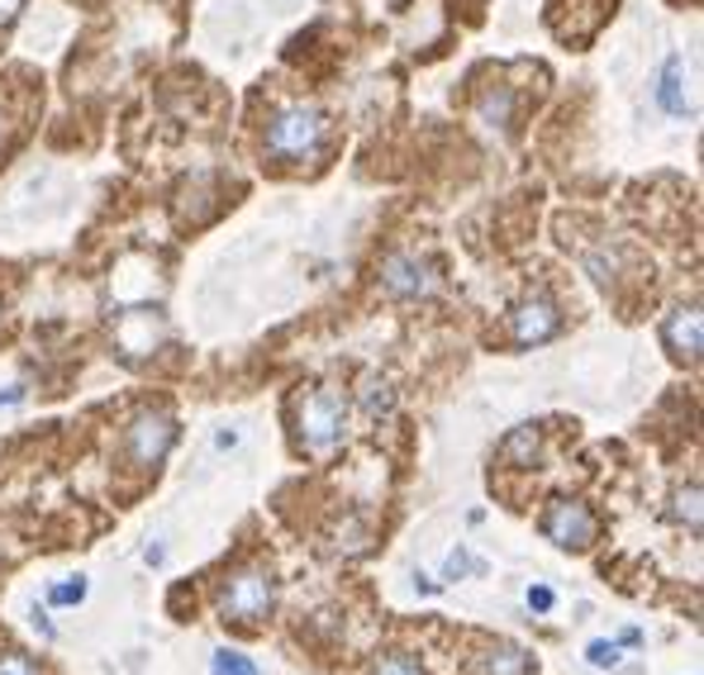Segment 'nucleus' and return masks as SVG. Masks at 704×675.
<instances>
[{
  "label": "nucleus",
  "mask_w": 704,
  "mask_h": 675,
  "mask_svg": "<svg viewBox=\"0 0 704 675\" xmlns=\"http://www.w3.org/2000/svg\"><path fill=\"white\" fill-rule=\"evenodd\" d=\"M296 428H300V443H306L310 453H329L348 428V399L339 391H329V385H314L296 409Z\"/></svg>",
  "instance_id": "f257e3e1"
},
{
  "label": "nucleus",
  "mask_w": 704,
  "mask_h": 675,
  "mask_svg": "<svg viewBox=\"0 0 704 675\" xmlns=\"http://www.w3.org/2000/svg\"><path fill=\"white\" fill-rule=\"evenodd\" d=\"M324 138V115L314 105H286L267 124V148L277 157H306Z\"/></svg>",
  "instance_id": "f03ea898"
},
{
  "label": "nucleus",
  "mask_w": 704,
  "mask_h": 675,
  "mask_svg": "<svg viewBox=\"0 0 704 675\" xmlns=\"http://www.w3.org/2000/svg\"><path fill=\"white\" fill-rule=\"evenodd\" d=\"M224 619L234 623H262L271 614V604H277V581H271L267 567H248L229 575V585H224Z\"/></svg>",
  "instance_id": "7ed1b4c3"
},
{
  "label": "nucleus",
  "mask_w": 704,
  "mask_h": 675,
  "mask_svg": "<svg viewBox=\"0 0 704 675\" xmlns=\"http://www.w3.org/2000/svg\"><path fill=\"white\" fill-rule=\"evenodd\" d=\"M542 538L552 542V548H562V552H586L590 542H596V513H590L581 500H552L548 509H542Z\"/></svg>",
  "instance_id": "20e7f679"
},
{
  "label": "nucleus",
  "mask_w": 704,
  "mask_h": 675,
  "mask_svg": "<svg viewBox=\"0 0 704 675\" xmlns=\"http://www.w3.org/2000/svg\"><path fill=\"white\" fill-rule=\"evenodd\" d=\"M381 291L391 300H424L438 291V271L420 252H391L381 262Z\"/></svg>",
  "instance_id": "39448f33"
},
{
  "label": "nucleus",
  "mask_w": 704,
  "mask_h": 675,
  "mask_svg": "<svg viewBox=\"0 0 704 675\" xmlns=\"http://www.w3.org/2000/svg\"><path fill=\"white\" fill-rule=\"evenodd\" d=\"M176 443V419L163 409H143L138 419L124 428V453H130V461L138 466H157Z\"/></svg>",
  "instance_id": "423d86ee"
},
{
  "label": "nucleus",
  "mask_w": 704,
  "mask_h": 675,
  "mask_svg": "<svg viewBox=\"0 0 704 675\" xmlns=\"http://www.w3.org/2000/svg\"><path fill=\"white\" fill-rule=\"evenodd\" d=\"M557 329H562V310H557V300L552 295H528L515 319H509V338H515L519 347H538V343H548V338H557Z\"/></svg>",
  "instance_id": "0eeeda50"
},
{
  "label": "nucleus",
  "mask_w": 704,
  "mask_h": 675,
  "mask_svg": "<svg viewBox=\"0 0 704 675\" xmlns=\"http://www.w3.org/2000/svg\"><path fill=\"white\" fill-rule=\"evenodd\" d=\"M662 343L671 347V357L695 366L700 362V347H704V324H700V310L695 304H681L662 319Z\"/></svg>",
  "instance_id": "6e6552de"
},
{
  "label": "nucleus",
  "mask_w": 704,
  "mask_h": 675,
  "mask_svg": "<svg viewBox=\"0 0 704 675\" xmlns=\"http://www.w3.org/2000/svg\"><path fill=\"white\" fill-rule=\"evenodd\" d=\"M658 101H662V110L666 115H691V101H685V58H676L671 53L666 62H662V76H658Z\"/></svg>",
  "instance_id": "1a4fd4ad"
},
{
  "label": "nucleus",
  "mask_w": 704,
  "mask_h": 675,
  "mask_svg": "<svg viewBox=\"0 0 704 675\" xmlns=\"http://www.w3.org/2000/svg\"><path fill=\"white\" fill-rule=\"evenodd\" d=\"M472 671H476V675H534V662H528V652L500 642V647H486L482 656H476Z\"/></svg>",
  "instance_id": "9d476101"
},
{
  "label": "nucleus",
  "mask_w": 704,
  "mask_h": 675,
  "mask_svg": "<svg viewBox=\"0 0 704 675\" xmlns=\"http://www.w3.org/2000/svg\"><path fill=\"white\" fill-rule=\"evenodd\" d=\"M538 453H542V433H538L534 424L515 428V433H509V438L500 443V457H505V461H515V466H534Z\"/></svg>",
  "instance_id": "9b49d317"
},
{
  "label": "nucleus",
  "mask_w": 704,
  "mask_h": 675,
  "mask_svg": "<svg viewBox=\"0 0 704 675\" xmlns=\"http://www.w3.org/2000/svg\"><path fill=\"white\" fill-rule=\"evenodd\" d=\"M476 115H482L490 128H509V120H515V91L509 86H495V91H486L482 101H476Z\"/></svg>",
  "instance_id": "f8f14e48"
},
{
  "label": "nucleus",
  "mask_w": 704,
  "mask_h": 675,
  "mask_svg": "<svg viewBox=\"0 0 704 675\" xmlns=\"http://www.w3.org/2000/svg\"><path fill=\"white\" fill-rule=\"evenodd\" d=\"M676 519L691 528V533H700V486H685V490H676Z\"/></svg>",
  "instance_id": "ddd939ff"
},
{
  "label": "nucleus",
  "mask_w": 704,
  "mask_h": 675,
  "mask_svg": "<svg viewBox=\"0 0 704 675\" xmlns=\"http://www.w3.org/2000/svg\"><path fill=\"white\" fill-rule=\"evenodd\" d=\"M372 675H424V666L414 662L410 652H386V656L376 662V671H372Z\"/></svg>",
  "instance_id": "4468645a"
},
{
  "label": "nucleus",
  "mask_w": 704,
  "mask_h": 675,
  "mask_svg": "<svg viewBox=\"0 0 704 675\" xmlns=\"http://www.w3.org/2000/svg\"><path fill=\"white\" fill-rule=\"evenodd\" d=\"M215 675H258V662H248L244 652H215Z\"/></svg>",
  "instance_id": "2eb2a0df"
},
{
  "label": "nucleus",
  "mask_w": 704,
  "mask_h": 675,
  "mask_svg": "<svg viewBox=\"0 0 704 675\" xmlns=\"http://www.w3.org/2000/svg\"><path fill=\"white\" fill-rule=\"evenodd\" d=\"M48 600L62 604V609H68V604H82V600H86V581H82V575H76V581H62V585L48 590Z\"/></svg>",
  "instance_id": "dca6fc26"
},
{
  "label": "nucleus",
  "mask_w": 704,
  "mask_h": 675,
  "mask_svg": "<svg viewBox=\"0 0 704 675\" xmlns=\"http://www.w3.org/2000/svg\"><path fill=\"white\" fill-rule=\"evenodd\" d=\"M386 409H391V385L366 381V414H386Z\"/></svg>",
  "instance_id": "f3484780"
},
{
  "label": "nucleus",
  "mask_w": 704,
  "mask_h": 675,
  "mask_svg": "<svg viewBox=\"0 0 704 675\" xmlns=\"http://www.w3.org/2000/svg\"><path fill=\"white\" fill-rule=\"evenodd\" d=\"M586 656H590V666H610V671H614V666L623 662L614 642H590V647H586Z\"/></svg>",
  "instance_id": "a211bd4d"
},
{
  "label": "nucleus",
  "mask_w": 704,
  "mask_h": 675,
  "mask_svg": "<svg viewBox=\"0 0 704 675\" xmlns=\"http://www.w3.org/2000/svg\"><path fill=\"white\" fill-rule=\"evenodd\" d=\"M462 571H472V557L467 552H453L443 567V581H462Z\"/></svg>",
  "instance_id": "6ab92c4d"
},
{
  "label": "nucleus",
  "mask_w": 704,
  "mask_h": 675,
  "mask_svg": "<svg viewBox=\"0 0 704 675\" xmlns=\"http://www.w3.org/2000/svg\"><path fill=\"white\" fill-rule=\"evenodd\" d=\"M0 675H39V666L24 662V656H6V662H0Z\"/></svg>",
  "instance_id": "aec40b11"
},
{
  "label": "nucleus",
  "mask_w": 704,
  "mask_h": 675,
  "mask_svg": "<svg viewBox=\"0 0 704 675\" xmlns=\"http://www.w3.org/2000/svg\"><path fill=\"white\" fill-rule=\"evenodd\" d=\"M528 609L548 614V609H552V590H548V585H534V590H528Z\"/></svg>",
  "instance_id": "412c9836"
},
{
  "label": "nucleus",
  "mask_w": 704,
  "mask_h": 675,
  "mask_svg": "<svg viewBox=\"0 0 704 675\" xmlns=\"http://www.w3.org/2000/svg\"><path fill=\"white\" fill-rule=\"evenodd\" d=\"M20 6H24V0H0V24H10L14 14H20Z\"/></svg>",
  "instance_id": "4be33fe9"
}]
</instances>
